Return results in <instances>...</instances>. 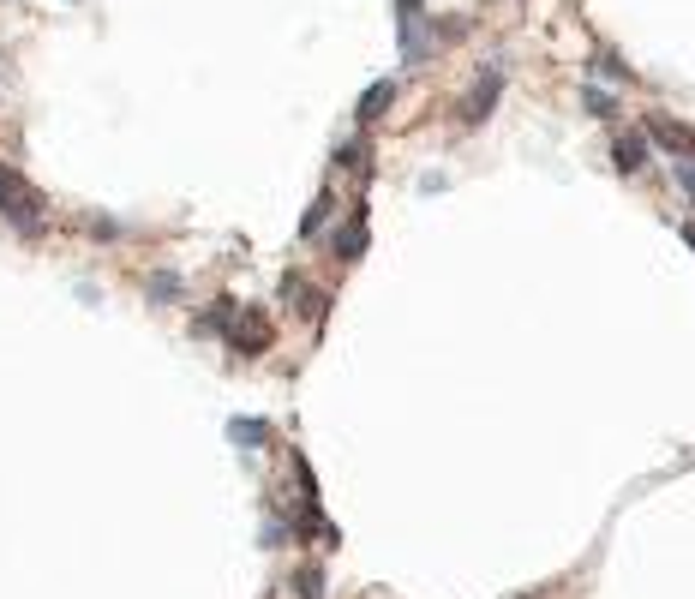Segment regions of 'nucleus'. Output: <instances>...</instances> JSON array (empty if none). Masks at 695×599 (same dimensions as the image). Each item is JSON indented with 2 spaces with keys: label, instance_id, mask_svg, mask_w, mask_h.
<instances>
[{
  "label": "nucleus",
  "instance_id": "9b49d317",
  "mask_svg": "<svg viewBox=\"0 0 695 599\" xmlns=\"http://www.w3.org/2000/svg\"><path fill=\"white\" fill-rule=\"evenodd\" d=\"M150 294H156V300L168 306V300L180 294V276H162V270H156V276H150Z\"/></svg>",
  "mask_w": 695,
  "mask_h": 599
},
{
  "label": "nucleus",
  "instance_id": "39448f33",
  "mask_svg": "<svg viewBox=\"0 0 695 599\" xmlns=\"http://www.w3.org/2000/svg\"><path fill=\"white\" fill-rule=\"evenodd\" d=\"M402 54H408V60H426V54H432V36H426V24H420V6H402Z\"/></svg>",
  "mask_w": 695,
  "mask_h": 599
},
{
  "label": "nucleus",
  "instance_id": "20e7f679",
  "mask_svg": "<svg viewBox=\"0 0 695 599\" xmlns=\"http://www.w3.org/2000/svg\"><path fill=\"white\" fill-rule=\"evenodd\" d=\"M648 138L666 144L672 156H695V132L684 126V120H672V114H654V120H648Z\"/></svg>",
  "mask_w": 695,
  "mask_h": 599
},
{
  "label": "nucleus",
  "instance_id": "f257e3e1",
  "mask_svg": "<svg viewBox=\"0 0 695 599\" xmlns=\"http://www.w3.org/2000/svg\"><path fill=\"white\" fill-rule=\"evenodd\" d=\"M0 216L18 222V228H36V222H42V192L24 186L12 168H0Z\"/></svg>",
  "mask_w": 695,
  "mask_h": 599
},
{
  "label": "nucleus",
  "instance_id": "2eb2a0df",
  "mask_svg": "<svg viewBox=\"0 0 695 599\" xmlns=\"http://www.w3.org/2000/svg\"><path fill=\"white\" fill-rule=\"evenodd\" d=\"M690 246H695V228H690Z\"/></svg>",
  "mask_w": 695,
  "mask_h": 599
},
{
  "label": "nucleus",
  "instance_id": "ddd939ff",
  "mask_svg": "<svg viewBox=\"0 0 695 599\" xmlns=\"http://www.w3.org/2000/svg\"><path fill=\"white\" fill-rule=\"evenodd\" d=\"M588 114H618V108H612V96H606V90H594V84H588Z\"/></svg>",
  "mask_w": 695,
  "mask_h": 599
},
{
  "label": "nucleus",
  "instance_id": "6e6552de",
  "mask_svg": "<svg viewBox=\"0 0 695 599\" xmlns=\"http://www.w3.org/2000/svg\"><path fill=\"white\" fill-rule=\"evenodd\" d=\"M390 102H396V84H390V78H378V84H372V90L360 96V108H354V114H360V120H378V114H384Z\"/></svg>",
  "mask_w": 695,
  "mask_h": 599
},
{
  "label": "nucleus",
  "instance_id": "4468645a",
  "mask_svg": "<svg viewBox=\"0 0 695 599\" xmlns=\"http://www.w3.org/2000/svg\"><path fill=\"white\" fill-rule=\"evenodd\" d=\"M300 599H318V570H306V576H300Z\"/></svg>",
  "mask_w": 695,
  "mask_h": 599
},
{
  "label": "nucleus",
  "instance_id": "f8f14e48",
  "mask_svg": "<svg viewBox=\"0 0 695 599\" xmlns=\"http://www.w3.org/2000/svg\"><path fill=\"white\" fill-rule=\"evenodd\" d=\"M672 168H678V186H684V192H690V204H695V156H678V162H672Z\"/></svg>",
  "mask_w": 695,
  "mask_h": 599
},
{
  "label": "nucleus",
  "instance_id": "0eeeda50",
  "mask_svg": "<svg viewBox=\"0 0 695 599\" xmlns=\"http://www.w3.org/2000/svg\"><path fill=\"white\" fill-rule=\"evenodd\" d=\"M330 252H336L342 264H354V258L366 252V216H354V222H348V228H342V234L330 240Z\"/></svg>",
  "mask_w": 695,
  "mask_h": 599
},
{
  "label": "nucleus",
  "instance_id": "423d86ee",
  "mask_svg": "<svg viewBox=\"0 0 695 599\" xmlns=\"http://www.w3.org/2000/svg\"><path fill=\"white\" fill-rule=\"evenodd\" d=\"M612 162H618V174H642V168H648V138H642V132H624V138L612 144Z\"/></svg>",
  "mask_w": 695,
  "mask_h": 599
},
{
  "label": "nucleus",
  "instance_id": "1a4fd4ad",
  "mask_svg": "<svg viewBox=\"0 0 695 599\" xmlns=\"http://www.w3.org/2000/svg\"><path fill=\"white\" fill-rule=\"evenodd\" d=\"M228 438H234L240 450H258V444L270 438V426H264V420H234V426H228Z\"/></svg>",
  "mask_w": 695,
  "mask_h": 599
},
{
  "label": "nucleus",
  "instance_id": "7ed1b4c3",
  "mask_svg": "<svg viewBox=\"0 0 695 599\" xmlns=\"http://www.w3.org/2000/svg\"><path fill=\"white\" fill-rule=\"evenodd\" d=\"M498 90H504V66L492 60V66H486V72L474 78V90H468V102H462V120H468V126H480V120L492 114V102H498Z\"/></svg>",
  "mask_w": 695,
  "mask_h": 599
},
{
  "label": "nucleus",
  "instance_id": "f03ea898",
  "mask_svg": "<svg viewBox=\"0 0 695 599\" xmlns=\"http://www.w3.org/2000/svg\"><path fill=\"white\" fill-rule=\"evenodd\" d=\"M228 348H234V354H264V348H270V318H264L258 306H240L234 324H228Z\"/></svg>",
  "mask_w": 695,
  "mask_h": 599
},
{
  "label": "nucleus",
  "instance_id": "9d476101",
  "mask_svg": "<svg viewBox=\"0 0 695 599\" xmlns=\"http://www.w3.org/2000/svg\"><path fill=\"white\" fill-rule=\"evenodd\" d=\"M330 204H336L330 192H318V198H312V210H306V222H300V234H306V240H312V234H324V222H330Z\"/></svg>",
  "mask_w": 695,
  "mask_h": 599
}]
</instances>
